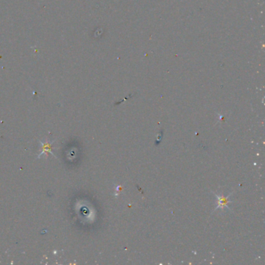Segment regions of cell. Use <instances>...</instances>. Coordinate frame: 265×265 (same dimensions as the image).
<instances>
[{
    "mask_svg": "<svg viewBox=\"0 0 265 265\" xmlns=\"http://www.w3.org/2000/svg\"><path fill=\"white\" fill-rule=\"evenodd\" d=\"M38 142L41 143V148H42V151H41V153H40L39 155H38V158L41 157L42 155L46 154L47 156L48 154H51L52 156H54V157L57 158V156H55L54 153H53V152H52V144L54 143L55 141H52V142H43L42 141H40V140H38Z\"/></svg>",
    "mask_w": 265,
    "mask_h": 265,
    "instance_id": "obj_1",
    "label": "cell"
},
{
    "mask_svg": "<svg viewBox=\"0 0 265 265\" xmlns=\"http://www.w3.org/2000/svg\"><path fill=\"white\" fill-rule=\"evenodd\" d=\"M218 198L219 199V205H218V208H223V207L225 206V205H227V198H223V197H218Z\"/></svg>",
    "mask_w": 265,
    "mask_h": 265,
    "instance_id": "obj_2",
    "label": "cell"
}]
</instances>
